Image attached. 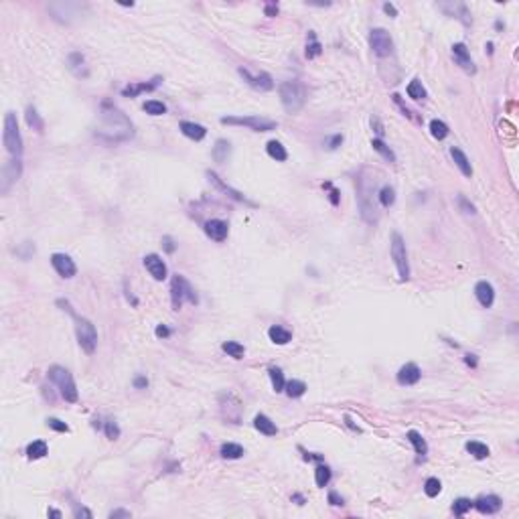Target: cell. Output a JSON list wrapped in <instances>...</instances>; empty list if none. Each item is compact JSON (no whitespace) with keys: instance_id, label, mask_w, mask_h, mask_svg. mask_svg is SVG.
I'll return each instance as SVG.
<instances>
[{"instance_id":"30","label":"cell","mask_w":519,"mask_h":519,"mask_svg":"<svg viewBox=\"0 0 519 519\" xmlns=\"http://www.w3.org/2000/svg\"><path fill=\"white\" fill-rule=\"evenodd\" d=\"M221 457L223 459H230V461H235V459H241L243 457V446L235 444V442H225L221 444Z\"/></svg>"},{"instance_id":"5","label":"cell","mask_w":519,"mask_h":519,"mask_svg":"<svg viewBox=\"0 0 519 519\" xmlns=\"http://www.w3.org/2000/svg\"><path fill=\"white\" fill-rule=\"evenodd\" d=\"M2 142L6 146V150L14 156V159H20L22 154V136H20V130H18V122H16V116L14 112H6L4 116V132H2Z\"/></svg>"},{"instance_id":"57","label":"cell","mask_w":519,"mask_h":519,"mask_svg":"<svg viewBox=\"0 0 519 519\" xmlns=\"http://www.w3.org/2000/svg\"><path fill=\"white\" fill-rule=\"evenodd\" d=\"M110 517L112 519L114 517H130V511H126V509H116V511L110 513Z\"/></svg>"},{"instance_id":"48","label":"cell","mask_w":519,"mask_h":519,"mask_svg":"<svg viewBox=\"0 0 519 519\" xmlns=\"http://www.w3.org/2000/svg\"><path fill=\"white\" fill-rule=\"evenodd\" d=\"M154 335H156L159 339H167V337H171V329L165 327V325H159L156 331H154Z\"/></svg>"},{"instance_id":"7","label":"cell","mask_w":519,"mask_h":519,"mask_svg":"<svg viewBox=\"0 0 519 519\" xmlns=\"http://www.w3.org/2000/svg\"><path fill=\"white\" fill-rule=\"evenodd\" d=\"M219 122L228 126H245L254 132H270L278 128V122L262 118V116H223Z\"/></svg>"},{"instance_id":"27","label":"cell","mask_w":519,"mask_h":519,"mask_svg":"<svg viewBox=\"0 0 519 519\" xmlns=\"http://www.w3.org/2000/svg\"><path fill=\"white\" fill-rule=\"evenodd\" d=\"M47 442L45 440H33L29 446H27V457L31 461H37V459H43L47 455Z\"/></svg>"},{"instance_id":"16","label":"cell","mask_w":519,"mask_h":519,"mask_svg":"<svg viewBox=\"0 0 519 519\" xmlns=\"http://www.w3.org/2000/svg\"><path fill=\"white\" fill-rule=\"evenodd\" d=\"M420 377H422V371L416 363H405L398 371V383L400 386H414V383L420 381Z\"/></svg>"},{"instance_id":"12","label":"cell","mask_w":519,"mask_h":519,"mask_svg":"<svg viewBox=\"0 0 519 519\" xmlns=\"http://www.w3.org/2000/svg\"><path fill=\"white\" fill-rule=\"evenodd\" d=\"M51 266L55 268V272L61 278H73L77 274V266L67 254H53L51 256Z\"/></svg>"},{"instance_id":"55","label":"cell","mask_w":519,"mask_h":519,"mask_svg":"<svg viewBox=\"0 0 519 519\" xmlns=\"http://www.w3.org/2000/svg\"><path fill=\"white\" fill-rule=\"evenodd\" d=\"M266 14L268 16H276L278 14V4H266Z\"/></svg>"},{"instance_id":"14","label":"cell","mask_w":519,"mask_h":519,"mask_svg":"<svg viewBox=\"0 0 519 519\" xmlns=\"http://www.w3.org/2000/svg\"><path fill=\"white\" fill-rule=\"evenodd\" d=\"M501 505H503V501H501L497 495H483V497H479L477 501H472V507H477V511L483 513V515H493V513H497V511L501 509Z\"/></svg>"},{"instance_id":"20","label":"cell","mask_w":519,"mask_h":519,"mask_svg":"<svg viewBox=\"0 0 519 519\" xmlns=\"http://www.w3.org/2000/svg\"><path fill=\"white\" fill-rule=\"evenodd\" d=\"M67 67L75 73V77H81V79H85L87 75H89V71H87V65H85V57L79 53V51H73L69 57H67Z\"/></svg>"},{"instance_id":"33","label":"cell","mask_w":519,"mask_h":519,"mask_svg":"<svg viewBox=\"0 0 519 519\" xmlns=\"http://www.w3.org/2000/svg\"><path fill=\"white\" fill-rule=\"evenodd\" d=\"M284 390H286V394H288L290 398H300L306 392V383L300 381V379H290V381H286Z\"/></svg>"},{"instance_id":"50","label":"cell","mask_w":519,"mask_h":519,"mask_svg":"<svg viewBox=\"0 0 519 519\" xmlns=\"http://www.w3.org/2000/svg\"><path fill=\"white\" fill-rule=\"evenodd\" d=\"M329 503H331V505H343V497H339L335 491H331V493H329Z\"/></svg>"},{"instance_id":"34","label":"cell","mask_w":519,"mask_h":519,"mask_svg":"<svg viewBox=\"0 0 519 519\" xmlns=\"http://www.w3.org/2000/svg\"><path fill=\"white\" fill-rule=\"evenodd\" d=\"M228 156H230V142L221 138V140H217L215 146H213V159H215L217 163H223V161H228Z\"/></svg>"},{"instance_id":"22","label":"cell","mask_w":519,"mask_h":519,"mask_svg":"<svg viewBox=\"0 0 519 519\" xmlns=\"http://www.w3.org/2000/svg\"><path fill=\"white\" fill-rule=\"evenodd\" d=\"M178 128H180V132H183L187 138L197 140V142L203 140V138L207 136V128L201 126V124H195V122H180Z\"/></svg>"},{"instance_id":"32","label":"cell","mask_w":519,"mask_h":519,"mask_svg":"<svg viewBox=\"0 0 519 519\" xmlns=\"http://www.w3.org/2000/svg\"><path fill=\"white\" fill-rule=\"evenodd\" d=\"M466 450H468L475 459H479V461H483V459H487V457H489V446H487V444H483V442H477V440L466 442Z\"/></svg>"},{"instance_id":"10","label":"cell","mask_w":519,"mask_h":519,"mask_svg":"<svg viewBox=\"0 0 519 519\" xmlns=\"http://www.w3.org/2000/svg\"><path fill=\"white\" fill-rule=\"evenodd\" d=\"M237 73H239L241 79H243L252 89H256V92H270V89H274V79H272L266 71L254 73V71L247 69V67H239Z\"/></svg>"},{"instance_id":"28","label":"cell","mask_w":519,"mask_h":519,"mask_svg":"<svg viewBox=\"0 0 519 519\" xmlns=\"http://www.w3.org/2000/svg\"><path fill=\"white\" fill-rule=\"evenodd\" d=\"M266 150H268V154H270L274 161H278V163H284V161L288 159L286 148H284L278 140H270V142H268V146H266Z\"/></svg>"},{"instance_id":"37","label":"cell","mask_w":519,"mask_h":519,"mask_svg":"<svg viewBox=\"0 0 519 519\" xmlns=\"http://www.w3.org/2000/svg\"><path fill=\"white\" fill-rule=\"evenodd\" d=\"M314 481H317V487H327L331 481V468L327 464H319L314 470Z\"/></svg>"},{"instance_id":"21","label":"cell","mask_w":519,"mask_h":519,"mask_svg":"<svg viewBox=\"0 0 519 519\" xmlns=\"http://www.w3.org/2000/svg\"><path fill=\"white\" fill-rule=\"evenodd\" d=\"M159 83H161V77H154L150 83H130V85H126V87L122 89V96H124V98H136V96L142 94V92H152V89H156Z\"/></svg>"},{"instance_id":"49","label":"cell","mask_w":519,"mask_h":519,"mask_svg":"<svg viewBox=\"0 0 519 519\" xmlns=\"http://www.w3.org/2000/svg\"><path fill=\"white\" fill-rule=\"evenodd\" d=\"M325 189H331V203L333 205H339V191L331 187V183H325Z\"/></svg>"},{"instance_id":"42","label":"cell","mask_w":519,"mask_h":519,"mask_svg":"<svg viewBox=\"0 0 519 519\" xmlns=\"http://www.w3.org/2000/svg\"><path fill=\"white\" fill-rule=\"evenodd\" d=\"M440 491H442V485H440V481H438L436 477H430V479L424 483V493H426L428 497H436Z\"/></svg>"},{"instance_id":"15","label":"cell","mask_w":519,"mask_h":519,"mask_svg":"<svg viewBox=\"0 0 519 519\" xmlns=\"http://www.w3.org/2000/svg\"><path fill=\"white\" fill-rule=\"evenodd\" d=\"M475 296H477V300H479L481 306L491 308L493 302H495V288H493L491 282L481 280V282H477V286H475Z\"/></svg>"},{"instance_id":"46","label":"cell","mask_w":519,"mask_h":519,"mask_svg":"<svg viewBox=\"0 0 519 519\" xmlns=\"http://www.w3.org/2000/svg\"><path fill=\"white\" fill-rule=\"evenodd\" d=\"M47 426H49L51 430H55V432H69V426H67L65 422L57 420V418H49V420H47Z\"/></svg>"},{"instance_id":"47","label":"cell","mask_w":519,"mask_h":519,"mask_svg":"<svg viewBox=\"0 0 519 519\" xmlns=\"http://www.w3.org/2000/svg\"><path fill=\"white\" fill-rule=\"evenodd\" d=\"M341 142H343V134H335L333 138H329V140H327V148H329V150H335Z\"/></svg>"},{"instance_id":"52","label":"cell","mask_w":519,"mask_h":519,"mask_svg":"<svg viewBox=\"0 0 519 519\" xmlns=\"http://www.w3.org/2000/svg\"><path fill=\"white\" fill-rule=\"evenodd\" d=\"M146 386H148V379H146V377H142V375H140V377H136V379H134V388L142 390V388H146Z\"/></svg>"},{"instance_id":"54","label":"cell","mask_w":519,"mask_h":519,"mask_svg":"<svg viewBox=\"0 0 519 519\" xmlns=\"http://www.w3.org/2000/svg\"><path fill=\"white\" fill-rule=\"evenodd\" d=\"M73 515H75V517H87V519H89V517H92V511H89V509H83V507H81V509L77 507Z\"/></svg>"},{"instance_id":"23","label":"cell","mask_w":519,"mask_h":519,"mask_svg":"<svg viewBox=\"0 0 519 519\" xmlns=\"http://www.w3.org/2000/svg\"><path fill=\"white\" fill-rule=\"evenodd\" d=\"M254 426H256L258 432H262V434H266V436H276V434H278V426H276L268 416H264V414H258V416L254 418Z\"/></svg>"},{"instance_id":"51","label":"cell","mask_w":519,"mask_h":519,"mask_svg":"<svg viewBox=\"0 0 519 519\" xmlns=\"http://www.w3.org/2000/svg\"><path fill=\"white\" fill-rule=\"evenodd\" d=\"M459 203H461L462 207H464V209H466V211H464V213H475V205H470V203H466V199H464V197H462V195H461V197H459Z\"/></svg>"},{"instance_id":"43","label":"cell","mask_w":519,"mask_h":519,"mask_svg":"<svg viewBox=\"0 0 519 519\" xmlns=\"http://www.w3.org/2000/svg\"><path fill=\"white\" fill-rule=\"evenodd\" d=\"M310 41H312V43H308V45H306V57L314 59L323 53V45L314 39V33H310Z\"/></svg>"},{"instance_id":"39","label":"cell","mask_w":519,"mask_h":519,"mask_svg":"<svg viewBox=\"0 0 519 519\" xmlns=\"http://www.w3.org/2000/svg\"><path fill=\"white\" fill-rule=\"evenodd\" d=\"M144 112L150 116H163L167 114V106L163 102H159V100H148L144 104Z\"/></svg>"},{"instance_id":"25","label":"cell","mask_w":519,"mask_h":519,"mask_svg":"<svg viewBox=\"0 0 519 519\" xmlns=\"http://www.w3.org/2000/svg\"><path fill=\"white\" fill-rule=\"evenodd\" d=\"M405 438L412 442V446H414V450H416V455L418 457H426L428 455V444H426V440L422 438V434L418 432V430H410L408 434H405Z\"/></svg>"},{"instance_id":"44","label":"cell","mask_w":519,"mask_h":519,"mask_svg":"<svg viewBox=\"0 0 519 519\" xmlns=\"http://www.w3.org/2000/svg\"><path fill=\"white\" fill-rule=\"evenodd\" d=\"M472 507V501L470 499H466V497H461V499H457L455 501V505H453V511H455V515H464L468 509Z\"/></svg>"},{"instance_id":"58","label":"cell","mask_w":519,"mask_h":519,"mask_svg":"<svg viewBox=\"0 0 519 519\" xmlns=\"http://www.w3.org/2000/svg\"><path fill=\"white\" fill-rule=\"evenodd\" d=\"M464 361H466L468 365H472V367L477 365V359H475V355H466V359H464Z\"/></svg>"},{"instance_id":"38","label":"cell","mask_w":519,"mask_h":519,"mask_svg":"<svg viewBox=\"0 0 519 519\" xmlns=\"http://www.w3.org/2000/svg\"><path fill=\"white\" fill-rule=\"evenodd\" d=\"M221 349H223L230 357H233V359H241V357L245 355V347L241 345V343H235V341H225V343L221 345Z\"/></svg>"},{"instance_id":"24","label":"cell","mask_w":519,"mask_h":519,"mask_svg":"<svg viewBox=\"0 0 519 519\" xmlns=\"http://www.w3.org/2000/svg\"><path fill=\"white\" fill-rule=\"evenodd\" d=\"M450 156H453V161H455V165L459 167V171H461L466 178H470L472 176V167H470V163H468V159H466V154L462 152L461 148H457V146H453L450 148Z\"/></svg>"},{"instance_id":"31","label":"cell","mask_w":519,"mask_h":519,"mask_svg":"<svg viewBox=\"0 0 519 519\" xmlns=\"http://www.w3.org/2000/svg\"><path fill=\"white\" fill-rule=\"evenodd\" d=\"M268 375H270V379H272V388H274V392H276V394L284 392L286 381H284V373H282V369H280V367H270V369H268Z\"/></svg>"},{"instance_id":"13","label":"cell","mask_w":519,"mask_h":519,"mask_svg":"<svg viewBox=\"0 0 519 519\" xmlns=\"http://www.w3.org/2000/svg\"><path fill=\"white\" fill-rule=\"evenodd\" d=\"M144 266H146V270L150 272V276L154 278V280H165L167 276H169V270H167V264H165V260L159 256V254H148V256H144Z\"/></svg>"},{"instance_id":"2","label":"cell","mask_w":519,"mask_h":519,"mask_svg":"<svg viewBox=\"0 0 519 519\" xmlns=\"http://www.w3.org/2000/svg\"><path fill=\"white\" fill-rule=\"evenodd\" d=\"M59 302H63V300H59ZM63 304L67 306V310L71 312V317H73V321H75V335H77V343H79V347H81L87 355H92V353L96 351V347H98V331H96L94 323H92L89 319H85V317L75 314V312H73V308L69 306V302H63Z\"/></svg>"},{"instance_id":"36","label":"cell","mask_w":519,"mask_h":519,"mask_svg":"<svg viewBox=\"0 0 519 519\" xmlns=\"http://www.w3.org/2000/svg\"><path fill=\"white\" fill-rule=\"evenodd\" d=\"M448 126L442 122V120H432L430 122V134L436 138V140H444L446 136H448Z\"/></svg>"},{"instance_id":"29","label":"cell","mask_w":519,"mask_h":519,"mask_svg":"<svg viewBox=\"0 0 519 519\" xmlns=\"http://www.w3.org/2000/svg\"><path fill=\"white\" fill-rule=\"evenodd\" d=\"M371 146H373V150H375V152H379V154H381L388 163H396V154H394V150H392V148H390V146H388L381 138H373V140H371Z\"/></svg>"},{"instance_id":"40","label":"cell","mask_w":519,"mask_h":519,"mask_svg":"<svg viewBox=\"0 0 519 519\" xmlns=\"http://www.w3.org/2000/svg\"><path fill=\"white\" fill-rule=\"evenodd\" d=\"M27 124H29L33 130H37V132H43V120L39 118L37 110H35L33 106H29V108H27Z\"/></svg>"},{"instance_id":"6","label":"cell","mask_w":519,"mask_h":519,"mask_svg":"<svg viewBox=\"0 0 519 519\" xmlns=\"http://www.w3.org/2000/svg\"><path fill=\"white\" fill-rule=\"evenodd\" d=\"M171 302H173V310H180V306L185 302H191V304H197L199 298L195 294L193 286L189 284V280L180 274H174L173 280H171Z\"/></svg>"},{"instance_id":"26","label":"cell","mask_w":519,"mask_h":519,"mask_svg":"<svg viewBox=\"0 0 519 519\" xmlns=\"http://www.w3.org/2000/svg\"><path fill=\"white\" fill-rule=\"evenodd\" d=\"M268 337H270V341L276 343V345H286L290 339H292V333H290L288 329H284V327L274 325V327L268 329Z\"/></svg>"},{"instance_id":"11","label":"cell","mask_w":519,"mask_h":519,"mask_svg":"<svg viewBox=\"0 0 519 519\" xmlns=\"http://www.w3.org/2000/svg\"><path fill=\"white\" fill-rule=\"evenodd\" d=\"M20 173H22V163H20V159L8 161V163L4 165V169H2V178H0V191H2V193H8L10 185H12L14 180H18V176H20Z\"/></svg>"},{"instance_id":"45","label":"cell","mask_w":519,"mask_h":519,"mask_svg":"<svg viewBox=\"0 0 519 519\" xmlns=\"http://www.w3.org/2000/svg\"><path fill=\"white\" fill-rule=\"evenodd\" d=\"M106 436H108L110 440L120 438V428H118V424H116L114 420H108V422H106Z\"/></svg>"},{"instance_id":"35","label":"cell","mask_w":519,"mask_h":519,"mask_svg":"<svg viewBox=\"0 0 519 519\" xmlns=\"http://www.w3.org/2000/svg\"><path fill=\"white\" fill-rule=\"evenodd\" d=\"M405 92H408V96H410L412 100H424V98H426V89H424V85H422L420 79L410 81L408 87H405Z\"/></svg>"},{"instance_id":"19","label":"cell","mask_w":519,"mask_h":519,"mask_svg":"<svg viewBox=\"0 0 519 519\" xmlns=\"http://www.w3.org/2000/svg\"><path fill=\"white\" fill-rule=\"evenodd\" d=\"M453 57L457 61V65H461L466 73H475V63H472L470 53H468L464 43H455L453 45Z\"/></svg>"},{"instance_id":"4","label":"cell","mask_w":519,"mask_h":519,"mask_svg":"<svg viewBox=\"0 0 519 519\" xmlns=\"http://www.w3.org/2000/svg\"><path fill=\"white\" fill-rule=\"evenodd\" d=\"M47 377L59 388V394H61V398H63L65 402L75 404V402L79 400V394H77L73 375H71L65 367H61V365H51L49 371H47Z\"/></svg>"},{"instance_id":"18","label":"cell","mask_w":519,"mask_h":519,"mask_svg":"<svg viewBox=\"0 0 519 519\" xmlns=\"http://www.w3.org/2000/svg\"><path fill=\"white\" fill-rule=\"evenodd\" d=\"M207 178H209V180H211V183H213V185H215V187H217L219 191H223V193H225L228 197H231V199H235V201H239V203H247V205H252V201H250V199H247V197H245L243 193H239V191L231 189L230 185H225V183H223V180H221V178H219L217 174L213 173V171H207Z\"/></svg>"},{"instance_id":"9","label":"cell","mask_w":519,"mask_h":519,"mask_svg":"<svg viewBox=\"0 0 519 519\" xmlns=\"http://www.w3.org/2000/svg\"><path fill=\"white\" fill-rule=\"evenodd\" d=\"M369 47L377 57H390L394 53V41L386 29H371Z\"/></svg>"},{"instance_id":"1","label":"cell","mask_w":519,"mask_h":519,"mask_svg":"<svg viewBox=\"0 0 519 519\" xmlns=\"http://www.w3.org/2000/svg\"><path fill=\"white\" fill-rule=\"evenodd\" d=\"M94 134H96V138H100L108 144L126 142L134 136V124L122 110H118L114 104L104 102L100 108V124Z\"/></svg>"},{"instance_id":"53","label":"cell","mask_w":519,"mask_h":519,"mask_svg":"<svg viewBox=\"0 0 519 519\" xmlns=\"http://www.w3.org/2000/svg\"><path fill=\"white\" fill-rule=\"evenodd\" d=\"M163 243H165V250L169 252V254H173L174 252V243H173V239L167 235V237H163Z\"/></svg>"},{"instance_id":"41","label":"cell","mask_w":519,"mask_h":519,"mask_svg":"<svg viewBox=\"0 0 519 519\" xmlns=\"http://www.w3.org/2000/svg\"><path fill=\"white\" fill-rule=\"evenodd\" d=\"M394 201H396L394 189H392V187H381V189H379V203H381L383 207H392Z\"/></svg>"},{"instance_id":"56","label":"cell","mask_w":519,"mask_h":519,"mask_svg":"<svg viewBox=\"0 0 519 519\" xmlns=\"http://www.w3.org/2000/svg\"><path fill=\"white\" fill-rule=\"evenodd\" d=\"M383 10H386L390 16H398V10H396V6H394V4H390V2H386V4H383Z\"/></svg>"},{"instance_id":"17","label":"cell","mask_w":519,"mask_h":519,"mask_svg":"<svg viewBox=\"0 0 519 519\" xmlns=\"http://www.w3.org/2000/svg\"><path fill=\"white\" fill-rule=\"evenodd\" d=\"M205 233L207 237H211L213 241H225L228 239V233H230V225L221 219H209L205 223Z\"/></svg>"},{"instance_id":"3","label":"cell","mask_w":519,"mask_h":519,"mask_svg":"<svg viewBox=\"0 0 519 519\" xmlns=\"http://www.w3.org/2000/svg\"><path fill=\"white\" fill-rule=\"evenodd\" d=\"M282 108L288 114H298L306 104V87L300 81H284L278 87Z\"/></svg>"},{"instance_id":"8","label":"cell","mask_w":519,"mask_h":519,"mask_svg":"<svg viewBox=\"0 0 519 519\" xmlns=\"http://www.w3.org/2000/svg\"><path fill=\"white\" fill-rule=\"evenodd\" d=\"M392 260L398 268V276L400 280L405 282L410 280V262H408V250H405V241L400 233H392Z\"/></svg>"},{"instance_id":"59","label":"cell","mask_w":519,"mask_h":519,"mask_svg":"<svg viewBox=\"0 0 519 519\" xmlns=\"http://www.w3.org/2000/svg\"><path fill=\"white\" fill-rule=\"evenodd\" d=\"M47 513H49L51 517H61V511H57V509H49Z\"/></svg>"}]
</instances>
